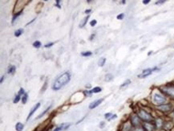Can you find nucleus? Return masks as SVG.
Listing matches in <instances>:
<instances>
[{
	"mask_svg": "<svg viewBox=\"0 0 174 131\" xmlns=\"http://www.w3.org/2000/svg\"><path fill=\"white\" fill-rule=\"evenodd\" d=\"M145 129L146 131H153V125H150V124H148V123H146V124L145 125Z\"/></svg>",
	"mask_w": 174,
	"mask_h": 131,
	"instance_id": "obj_14",
	"label": "nucleus"
},
{
	"mask_svg": "<svg viewBox=\"0 0 174 131\" xmlns=\"http://www.w3.org/2000/svg\"><path fill=\"white\" fill-rule=\"evenodd\" d=\"M162 91L165 92L166 94L169 95L170 97H174V86H170V87H164L162 88Z\"/></svg>",
	"mask_w": 174,
	"mask_h": 131,
	"instance_id": "obj_4",
	"label": "nucleus"
},
{
	"mask_svg": "<svg viewBox=\"0 0 174 131\" xmlns=\"http://www.w3.org/2000/svg\"><path fill=\"white\" fill-rule=\"evenodd\" d=\"M92 52H90V51L81 52L82 57H90V56H92Z\"/></svg>",
	"mask_w": 174,
	"mask_h": 131,
	"instance_id": "obj_17",
	"label": "nucleus"
},
{
	"mask_svg": "<svg viewBox=\"0 0 174 131\" xmlns=\"http://www.w3.org/2000/svg\"><path fill=\"white\" fill-rule=\"evenodd\" d=\"M33 47H35L36 48H39L41 47V42L39 41H36V42L33 43Z\"/></svg>",
	"mask_w": 174,
	"mask_h": 131,
	"instance_id": "obj_21",
	"label": "nucleus"
},
{
	"mask_svg": "<svg viewBox=\"0 0 174 131\" xmlns=\"http://www.w3.org/2000/svg\"><path fill=\"white\" fill-rule=\"evenodd\" d=\"M23 128H24V125L22 123H20V122H18L17 124L15 125V130L17 131H23Z\"/></svg>",
	"mask_w": 174,
	"mask_h": 131,
	"instance_id": "obj_11",
	"label": "nucleus"
},
{
	"mask_svg": "<svg viewBox=\"0 0 174 131\" xmlns=\"http://www.w3.org/2000/svg\"><path fill=\"white\" fill-rule=\"evenodd\" d=\"M116 117H117V116H116V115L115 114V115H113L112 117H111L110 118H109V120H113V119H115V118H116Z\"/></svg>",
	"mask_w": 174,
	"mask_h": 131,
	"instance_id": "obj_33",
	"label": "nucleus"
},
{
	"mask_svg": "<svg viewBox=\"0 0 174 131\" xmlns=\"http://www.w3.org/2000/svg\"><path fill=\"white\" fill-rule=\"evenodd\" d=\"M85 93L87 96H88V97H92V90H91V91H86Z\"/></svg>",
	"mask_w": 174,
	"mask_h": 131,
	"instance_id": "obj_29",
	"label": "nucleus"
},
{
	"mask_svg": "<svg viewBox=\"0 0 174 131\" xmlns=\"http://www.w3.org/2000/svg\"><path fill=\"white\" fill-rule=\"evenodd\" d=\"M50 109H51V106H49V107H48V108H47L46 110H44L43 113H41V114H40V115H39V117H38V118H41V117H43V115H45V114H46L47 112V111H49Z\"/></svg>",
	"mask_w": 174,
	"mask_h": 131,
	"instance_id": "obj_22",
	"label": "nucleus"
},
{
	"mask_svg": "<svg viewBox=\"0 0 174 131\" xmlns=\"http://www.w3.org/2000/svg\"><path fill=\"white\" fill-rule=\"evenodd\" d=\"M96 23H97V21H96V19H93V20H92L91 23H90V25H91L92 27H94V26L96 24Z\"/></svg>",
	"mask_w": 174,
	"mask_h": 131,
	"instance_id": "obj_28",
	"label": "nucleus"
},
{
	"mask_svg": "<svg viewBox=\"0 0 174 131\" xmlns=\"http://www.w3.org/2000/svg\"><path fill=\"white\" fill-rule=\"evenodd\" d=\"M105 62H106V58H104V57H102V58H100L99 60V66L100 67H103L104 64H105Z\"/></svg>",
	"mask_w": 174,
	"mask_h": 131,
	"instance_id": "obj_15",
	"label": "nucleus"
},
{
	"mask_svg": "<svg viewBox=\"0 0 174 131\" xmlns=\"http://www.w3.org/2000/svg\"><path fill=\"white\" fill-rule=\"evenodd\" d=\"M116 18H117V19H120V20L123 19L124 18V13H121V14H118Z\"/></svg>",
	"mask_w": 174,
	"mask_h": 131,
	"instance_id": "obj_24",
	"label": "nucleus"
},
{
	"mask_svg": "<svg viewBox=\"0 0 174 131\" xmlns=\"http://www.w3.org/2000/svg\"><path fill=\"white\" fill-rule=\"evenodd\" d=\"M153 69H151V68H147L145 70H144L143 72L141 73V75H139L138 77L140 78H145L147 77H149L150 75L152 74V72H153Z\"/></svg>",
	"mask_w": 174,
	"mask_h": 131,
	"instance_id": "obj_6",
	"label": "nucleus"
},
{
	"mask_svg": "<svg viewBox=\"0 0 174 131\" xmlns=\"http://www.w3.org/2000/svg\"><path fill=\"white\" fill-rule=\"evenodd\" d=\"M103 99H102V98H101V99H98L94 101H92V102L89 105V109H90V110H92V109H95V108H96L97 106H99V105L103 102Z\"/></svg>",
	"mask_w": 174,
	"mask_h": 131,
	"instance_id": "obj_5",
	"label": "nucleus"
},
{
	"mask_svg": "<svg viewBox=\"0 0 174 131\" xmlns=\"http://www.w3.org/2000/svg\"><path fill=\"white\" fill-rule=\"evenodd\" d=\"M158 108H159V110H162L163 112H168L171 110V105H162Z\"/></svg>",
	"mask_w": 174,
	"mask_h": 131,
	"instance_id": "obj_9",
	"label": "nucleus"
},
{
	"mask_svg": "<svg viewBox=\"0 0 174 131\" xmlns=\"http://www.w3.org/2000/svg\"><path fill=\"white\" fill-rule=\"evenodd\" d=\"M153 101L157 104V105H161V104H163L166 101V98L164 97L163 95H161L160 93H155L154 95H153Z\"/></svg>",
	"mask_w": 174,
	"mask_h": 131,
	"instance_id": "obj_3",
	"label": "nucleus"
},
{
	"mask_svg": "<svg viewBox=\"0 0 174 131\" xmlns=\"http://www.w3.org/2000/svg\"><path fill=\"white\" fill-rule=\"evenodd\" d=\"M138 117L145 121H150L153 120V117L149 113L143 110H140L138 112Z\"/></svg>",
	"mask_w": 174,
	"mask_h": 131,
	"instance_id": "obj_2",
	"label": "nucleus"
},
{
	"mask_svg": "<svg viewBox=\"0 0 174 131\" xmlns=\"http://www.w3.org/2000/svg\"><path fill=\"white\" fill-rule=\"evenodd\" d=\"M27 97H28V94L25 92L24 94L23 95V97H22V102L23 104H26L27 101Z\"/></svg>",
	"mask_w": 174,
	"mask_h": 131,
	"instance_id": "obj_16",
	"label": "nucleus"
},
{
	"mask_svg": "<svg viewBox=\"0 0 174 131\" xmlns=\"http://www.w3.org/2000/svg\"><path fill=\"white\" fill-rule=\"evenodd\" d=\"M132 125L134 126H138L139 125H140V119H139L138 116L133 115L132 117Z\"/></svg>",
	"mask_w": 174,
	"mask_h": 131,
	"instance_id": "obj_8",
	"label": "nucleus"
},
{
	"mask_svg": "<svg viewBox=\"0 0 174 131\" xmlns=\"http://www.w3.org/2000/svg\"><path fill=\"white\" fill-rule=\"evenodd\" d=\"M92 91V92H94V93H97V92H101V91H102V89H101L100 87H95Z\"/></svg>",
	"mask_w": 174,
	"mask_h": 131,
	"instance_id": "obj_20",
	"label": "nucleus"
},
{
	"mask_svg": "<svg viewBox=\"0 0 174 131\" xmlns=\"http://www.w3.org/2000/svg\"><path fill=\"white\" fill-rule=\"evenodd\" d=\"M94 37H95V35H94V34H92V36L90 37V40H92V39Z\"/></svg>",
	"mask_w": 174,
	"mask_h": 131,
	"instance_id": "obj_39",
	"label": "nucleus"
},
{
	"mask_svg": "<svg viewBox=\"0 0 174 131\" xmlns=\"http://www.w3.org/2000/svg\"><path fill=\"white\" fill-rule=\"evenodd\" d=\"M54 45V43L51 42V43H47V44H45V48H51V46H53Z\"/></svg>",
	"mask_w": 174,
	"mask_h": 131,
	"instance_id": "obj_27",
	"label": "nucleus"
},
{
	"mask_svg": "<svg viewBox=\"0 0 174 131\" xmlns=\"http://www.w3.org/2000/svg\"><path fill=\"white\" fill-rule=\"evenodd\" d=\"M89 15H88V16H86L85 18L83 20L81 21V23H80V25H79V28H84V26L86 25V23H87V22H88V20L89 19Z\"/></svg>",
	"mask_w": 174,
	"mask_h": 131,
	"instance_id": "obj_12",
	"label": "nucleus"
},
{
	"mask_svg": "<svg viewBox=\"0 0 174 131\" xmlns=\"http://www.w3.org/2000/svg\"><path fill=\"white\" fill-rule=\"evenodd\" d=\"M21 94H19L18 92V95L15 97V98H14V104H16V103H18L19 101H20V99H21Z\"/></svg>",
	"mask_w": 174,
	"mask_h": 131,
	"instance_id": "obj_19",
	"label": "nucleus"
},
{
	"mask_svg": "<svg viewBox=\"0 0 174 131\" xmlns=\"http://www.w3.org/2000/svg\"><path fill=\"white\" fill-rule=\"evenodd\" d=\"M35 20H36V19H32V21H31V22H29L28 23H27V25H29V24H30V23H33V22L35 21Z\"/></svg>",
	"mask_w": 174,
	"mask_h": 131,
	"instance_id": "obj_38",
	"label": "nucleus"
},
{
	"mask_svg": "<svg viewBox=\"0 0 174 131\" xmlns=\"http://www.w3.org/2000/svg\"><path fill=\"white\" fill-rule=\"evenodd\" d=\"M15 70H16V68L14 65H10L8 69H7V73L8 74H14L15 72Z\"/></svg>",
	"mask_w": 174,
	"mask_h": 131,
	"instance_id": "obj_10",
	"label": "nucleus"
},
{
	"mask_svg": "<svg viewBox=\"0 0 174 131\" xmlns=\"http://www.w3.org/2000/svg\"><path fill=\"white\" fill-rule=\"evenodd\" d=\"M71 80V74L66 72H64V74H62L59 77L55 80V81L54 82L53 85H52V89L54 90H59L62 87H64V85H66L68 82L70 81Z\"/></svg>",
	"mask_w": 174,
	"mask_h": 131,
	"instance_id": "obj_1",
	"label": "nucleus"
},
{
	"mask_svg": "<svg viewBox=\"0 0 174 131\" xmlns=\"http://www.w3.org/2000/svg\"><path fill=\"white\" fill-rule=\"evenodd\" d=\"M104 125H105V122H104V121H101L100 124H99V127L103 128L104 127Z\"/></svg>",
	"mask_w": 174,
	"mask_h": 131,
	"instance_id": "obj_31",
	"label": "nucleus"
},
{
	"mask_svg": "<svg viewBox=\"0 0 174 131\" xmlns=\"http://www.w3.org/2000/svg\"><path fill=\"white\" fill-rule=\"evenodd\" d=\"M165 3V1L164 0H162V1H157V2H156V5H160V4H163Z\"/></svg>",
	"mask_w": 174,
	"mask_h": 131,
	"instance_id": "obj_30",
	"label": "nucleus"
},
{
	"mask_svg": "<svg viewBox=\"0 0 174 131\" xmlns=\"http://www.w3.org/2000/svg\"><path fill=\"white\" fill-rule=\"evenodd\" d=\"M92 11V10L91 9H88V10H86L85 11V14H89L90 12Z\"/></svg>",
	"mask_w": 174,
	"mask_h": 131,
	"instance_id": "obj_36",
	"label": "nucleus"
},
{
	"mask_svg": "<svg viewBox=\"0 0 174 131\" xmlns=\"http://www.w3.org/2000/svg\"><path fill=\"white\" fill-rule=\"evenodd\" d=\"M39 106H40V103H37L36 105H35V106L32 108V110H31V111H30V113H29L28 116H27V121H28L29 119H30V117H32V115H33V114H34V113H36V110L39 109Z\"/></svg>",
	"mask_w": 174,
	"mask_h": 131,
	"instance_id": "obj_7",
	"label": "nucleus"
},
{
	"mask_svg": "<svg viewBox=\"0 0 174 131\" xmlns=\"http://www.w3.org/2000/svg\"><path fill=\"white\" fill-rule=\"evenodd\" d=\"M161 125H162V121L160 120V119H157V120H156V125H157L158 127H160Z\"/></svg>",
	"mask_w": 174,
	"mask_h": 131,
	"instance_id": "obj_25",
	"label": "nucleus"
},
{
	"mask_svg": "<svg viewBox=\"0 0 174 131\" xmlns=\"http://www.w3.org/2000/svg\"><path fill=\"white\" fill-rule=\"evenodd\" d=\"M56 3H56V7H59V8H61V7H60V1H59V0H57Z\"/></svg>",
	"mask_w": 174,
	"mask_h": 131,
	"instance_id": "obj_35",
	"label": "nucleus"
},
{
	"mask_svg": "<svg viewBox=\"0 0 174 131\" xmlns=\"http://www.w3.org/2000/svg\"><path fill=\"white\" fill-rule=\"evenodd\" d=\"M23 32H24V30H23V29L19 28V29H18V30H17L16 32H14V36H16V37H18V36H21V35L23 34Z\"/></svg>",
	"mask_w": 174,
	"mask_h": 131,
	"instance_id": "obj_13",
	"label": "nucleus"
},
{
	"mask_svg": "<svg viewBox=\"0 0 174 131\" xmlns=\"http://www.w3.org/2000/svg\"><path fill=\"white\" fill-rule=\"evenodd\" d=\"M22 14V11H18V13H17V14H15L14 15V17H13V19H12V23H14V20H15V19H16L18 18V15H20V14Z\"/></svg>",
	"mask_w": 174,
	"mask_h": 131,
	"instance_id": "obj_23",
	"label": "nucleus"
},
{
	"mask_svg": "<svg viewBox=\"0 0 174 131\" xmlns=\"http://www.w3.org/2000/svg\"><path fill=\"white\" fill-rule=\"evenodd\" d=\"M4 78H5V77H4V76H3V77H1V80H0V82H1V83H3V82Z\"/></svg>",
	"mask_w": 174,
	"mask_h": 131,
	"instance_id": "obj_37",
	"label": "nucleus"
},
{
	"mask_svg": "<svg viewBox=\"0 0 174 131\" xmlns=\"http://www.w3.org/2000/svg\"><path fill=\"white\" fill-rule=\"evenodd\" d=\"M130 83H131V81H130V80H128L127 81L124 82L123 85H121V88H123V87H124V86H127V85H129Z\"/></svg>",
	"mask_w": 174,
	"mask_h": 131,
	"instance_id": "obj_26",
	"label": "nucleus"
},
{
	"mask_svg": "<svg viewBox=\"0 0 174 131\" xmlns=\"http://www.w3.org/2000/svg\"><path fill=\"white\" fill-rule=\"evenodd\" d=\"M111 115H112V113H106L105 115H104V117H106V118H108V117H110Z\"/></svg>",
	"mask_w": 174,
	"mask_h": 131,
	"instance_id": "obj_32",
	"label": "nucleus"
},
{
	"mask_svg": "<svg viewBox=\"0 0 174 131\" xmlns=\"http://www.w3.org/2000/svg\"><path fill=\"white\" fill-rule=\"evenodd\" d=\"M152 53H153V52H152V51H150L149 53H148V55H149V56H150V55H151Z\"/></svg>",
	"mask_w": 174,
	"mask_h": 131,
	"instance_id": "obj_40",
	"label": "nucleus"
},
{
	"mask_svg": "<svg viewBox=\"0 0 174 131\" xmlns=\"http://www.w3.org/2000/svg\"><path fill=\"white\" fill-rule=\"evenodd\" d=\"M112 79H113V76L112 74H110V73L107 74L106 77H105V80H106L107 81H111Z\"/></svg>",
	"mask_w": 174,
	"mask_h": 131,
	"instance_id": "obj_18",
	"label": "nucleus"
},
{
	"mask_svg": "<svg viewBox=\"0 0 174 131\" xmlns=\"http://www.w3.org/2000/svg\"><path fill=\"white\" fill-rule=\"evenodd\" d=\"M150 2V0H144L143 1V3L144 4H148Z\"/></svg>",
	"mask_w": 174,
	"mask_h": 131,
	"instance_id": "obj_34",
	"label": "nucleus"
},
{
	"mask_svg": "<svg viewBox=\"0 0 174 131\" xmlns=\"http://www.w3.org/2000/svg\"><path fill=\"white\" fill-rule=\"evenodd\" d=\"M173 114H174V112H173Z\"/></svg>",
	"mask_w": 174,
	"mask_h": 131,
	"instance_id": "obj_41",
	"label": "nucleus"
}]
</instances>
